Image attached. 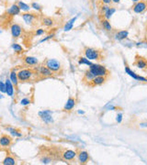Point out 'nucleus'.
<instances>
[{"label":"nucleus","instance_id":"obj_1","mask_svg":"<svg viewBox=\"0 0 147 165\" xmlns=\"http://www.w3.org/2000/svg\"><path fill=\"white\" fill-rule=\"evenodd\" d=\"M39 76L36 70L32 68H24L18 71V77L20 83L30 82L35 80Z\"/></svg>","mask_w":147,"mask_h":165},{"label":"nucleus","instance_id":"obj_2","mask_svg":"<svg viewBox=\"0 0 147 165\" xmlns=\"http://www.w3.org/2000/svg\"><path fill=\"white\" fill-rule=\"evenodd\" d=\"M84 55H85V57L87 58L89 61H101V60H103L101 51L96 50V49H94V48L86 47L84 50Z\"/></svg>","mask_w":147,"mask_h":165},{"label":"nucleus","instance_id":"obj_3","mask_svg":"<svg viewBox=\"0 0 147 165\" xmlns=\"http://www.w3.org/2000/svg\"><path fill=\"white\" fill-rule=\"evenodd\" d=\"M89 71L94 74V76H106V77H108L110 74L109 70L105 66L99 64H92L89 66Z\"/></svg>","mask_w":147,"mask_h":165},{"label":"nucleus","instance_id":"obj_4","mask_svg":"<svg viewBox=\"0 0 147 165\" xmlns=\"http://www.w3.org/2000/svg\"><path fill=\"white\" fill-rule=\"evenodd\" d=\"M44 65L47 66L54 74H59L62 72V64L56 59H47Z\"/></svg>","mask_w":147,"mask_h":165},{"label":"nucleus","instance_id":"obj_5","mask_svg":"<svg viewBox=\"0 0 147 165\" xmlns=\"http://www.w3.org/2000/svg\"><path fill=\"white\" fill-rule=\"evenodd\" d=\"M38 116L40 117V119H41V121L46 124V125H50L52 123H54V117H53V112L51 110H41L38 113Z\"/></svg>","mask_w":147,"mask_h":165},{"label":"nucleus","instance_id":"obj_6","mask_svg":"<svg viewBox=\"0 0 147 165\" xmlns=\"http://www.w3.org/2000/svg\"><path fill=\"white\" fill-rule=\"evenodd\" d=\"M21 16H22V19L24 20V22L30 26L34 25L38 19V15L36 13H31V12H25Z\"/></svg>","mask_w":147,"mask_h":165},{"label":"nucleus","instance_id":"obj_7","mask_svg":"<svg viewBox=\"0 0 147 165\" xmlns=\"http://www.w3.org/2000/svg\"><path fill=\"white\" fill-rule=\"evenodd\" d=\"M36 71H37L39 76H40V77H42V78L53 77L54 74L50 69H49V68H48L47 66H45V65H40V66H39V67L36 69Z\"/></svg>","mask_w":147,"mask_h":165},{"label":"nucleus","instance_id":"obj_8","mask_svg":"<svg viewBox=\"0 0 147 165\" xmlns=\"http://www.w3.org/2000/svg\"><path fill=\"white\" fill-rule=\"evenodd\" d=\"M22 32H23V29L22 27L18 24V23H13L11 26H10V33H11V36L14 38V39H19L21 37L22 35Z\"/></svg>","mask_w":147,"mask_h":165},{"label":"nucleus","instance_id":"obj_9","mask_svg":"<svg viewBox=\"0 0 147 165\" xmlns=\"http://www.w3.org/2000/svg\"><path fill=\"white\" fill-rule=\"evenodd\" d=\"M133 64L140 70H147V60L142 56H139V55L135 56V61Z\"/></svg>","mask_w":147,"mask_h":165},{"label":"nucleus","instance_id":"obj_10","mask_svg":"<svg viewBox=\"0 0 147 165\" xmlns=\"http://www.w3.org/2000/svg\"><path fill=\"white\" fill-rule=\"evenodd\" d=\"M75 105H76V99H75V97H73V96H70V97L67 99L65 105H64L63 111H64V112H71L72 110L75 108Z\"/></svg>","mask_w":147,"mask_h":165},{"label":"nucleus","instance_id":"obj_11","mask_svg":"<svg viewBox=\"0 0 147 165\" xmlns=\"http://www.w3.org/2000/svg\"><path fill=\"white\" fill-rule=\"evenodd\" d=\"M125 73H126L128 75H130L131 78H133L134 80H136V81L142 82V83H147V78H145V77H143V76H141V75L135 74L132 70L130 69L129 66H125Z\"/></svg>","mask_w":147,"mask_h":165},{"label":"nucleus","instance_id":"obj_12","mask_svg":"<svg viewBox=\"0 0 147 165\" xmlns=\"http://www.w3.org/2000/svg\"><path fill=\"white\" fill-rule=\"evenodd\" d=\"M77 156V152L75 150H65L63 153H62V157L65 160L67 161H71L74 160Z\"/></svg>","mask_w":147,"mask_h":165},{"label":"nucleus","instance_id":"obj_13","mask_svg":"<svg viewBox=\"0 0 147 165\" xmlns=\"http://www.w3.org/2000/svg\"><path fill=\"white\" fill-rule=\"evenodd\" d=\"M147 9V3L144 2V1H139V2H136V4L132 7V10L134 13H137V14H140V13H142L146 10Z\"/></svg>","mask_w":147,"mask_h":165},{"label":"nucleus","instance_id":"obj_14","mask_svg":"<svg viewBox=\"0 0 147 165\" xmlns=\"http://www.w3.org/2000/svg\"><path fill=\"white\" fill-rule=\"evenodd\" d=\"M77 161L80 163V164H86L88 162L89 160V154L87 151L86 150H80L78 153H77Z\"/></svg>","mask_w":147,"mask_h":165},{"label":"nucleus","instance_id":"obj_15","mask_svg":"<svg viewBox=\"0 0 147 165\" xmlns=\"http://www.w3.org/2000/svg\"><path fill=\"white\" fill-rule=\"evenodd\" d=\"M13 142V139L9 135H2L0 137V146L2 148H9Z\"/></svg>","mask_w":147,"mask_h":165},{"label":"nucleus","instance_id":"obj_16","mask_svg":"<svg viewBox=\"0 0 147 165\" xmlns=\"http://www.w3.org/2000/svg\"><path fill=\"white\" fill-rule=\"evenodd\" d=\"M21 12L20 9L19 8L18 4H12L10 7H9V9H7V15L9 17H15L19 15Z\"/></svg>","mask_w":147,"mask_h":165},{"label":"nucleus","instance_id":"obj_17","mask_svg":"<svg viewBox=\"0 0 147 165\" xmlns=\"http://www.w3.org/2000/svg\"><path fill=\"white\" fill-rule=\"evenodd\" d=\"M5 83H6V94H7V95L9 96V97H13L14 94H15V86H14V84H12V82L10 81L9 78H7Z\"/></svg>","mask_w":147,"mask_h":165},{"label":"nucleus","instance_id":"obj_18","mask_svg":"<svg viewBox=\"0 0 147 165\" xmlns=\"http://www.w3.org/2000/svg\"><path fill=\"white\" fill-rule=\"evenodd\" d=\"M23 63L24 64L28 65V66H30V67H33V66H36L39 64V60L38 58L34 57V56H24L23 57Z\"/></svg>","mask_w":147,"mask_h":165},{"label":"nucleus","instance_id":"obj_19","mask_svg":"<svg viewBox=\"0 0 147 165\" xmlns=\"http://www.w3.org/2000/svg\"><path fill=\"white\" fill-rule=\"evenodd\" d=\"M106 81H107V77L106 76H95L88 85H90V86L102 85L103 84L106 83Z\"/></svg>","mask_w":147,"mask_h":165},{"label":"nucleus","instance_id":"obj_20","mask_svg":"<svg viewBox=\"0 0 147 165\" xmlns=\"http://www.w3.org/2000/svg\"><path fill=\"white\" fill-rule=\"evenodd\" d=\"M40 24L46 28H53L54 26V20L52 18L49 17H44L40 20Z\"/></svg>","mask_w":147,"mask_h":165},{"label":"nucleus","instance_id":"obj_21","mask_svg":"<svg viewBox=\"0 0 147 165\" xmlns=\"http://www.w3.org/2000/svg\"><path fill=\"white\" fill-rule=\"evenodd\" d=\"M9 79L10 81L12 82V84H14L15 87H18L19 86V77H18V72L13 69L10 74H9Z\"/></svg>","mask_w":147,"mask_h":165},{"label":"nucleus","instance_id":"obj_22","mask_svg":"<svg viewBox=\"0 0 147 165\" xmlns=\"http://www.w3.org/2000/svg\"><path fill=\"white\" fill-rule=\"evenodd\" d=\"M76 19H77V17H75V18L71 19L70 20H68V21L66 22V24L65 25V27H64V31H65V32L70 31V30L74 28V25H75Z\"/></svg>","mask_w":147,"mask_h":165},{"label":"nucleus","instance_id":"obj_23","mask_svg":"<svg viewBox=\"0 0 147 165\" xmlns=\"http://www.w3.org/2000/svg\"><path fill=\"white\" fill-rule=\"evenodd\" d=\"M128 35H129L128 30H121V31L116 32L114 37H115L116 40H123L127 39Z\"/></svg>","mask_w":147,"mask_h":165},{"label":"nucleus","instance_id":"obj_24","mask_svg":"<svg viewBox=\"0 0 147 165\" xmlns=\"http://www.w3.org/2000/svg\"><path fill=\"white\" fill-rule=\"evenodd\" d=\"M6 130L8 132H9V134L15 138H20L22 136V133L20 132L19 129H15V128H10V127H7L6 128Z\"/></svg>","mask_w":147,"mask_h":165},{"label":"nucleus","instance_id":"obj_25","mask_svg":"<svg viewBox=\"0 0 147 165\" xmlns=\"http://www.w3.org/2000/svg\"><path fill=\"white\" fill-rule=\"evenodd\" d=\"M2 164L4 165H15L16 164V159L11 155H7L5 159L2 161Z\"/></svg>","mask_w":147,"mask_h":165},{"label":"nucleus","instance_id":"obj_26","mask_svg":"<svg viewBox=\"0 0 147 165\" xmlns=\"http://www.w3.org/2000/svg\"><path fill=\"white\" fill-rule=\"evenodd\" d=\"M11 49H12L13 51H14L15 53H17V54H22V53L25 51L24 48H23L20 44H19V43H13V44L11 45Z\"/></svg>","mask_w":147,"mask_h":165},{"label":"nucleus","instance_id":"obj_27","mask_svg":"<svg viewBox=\"0 0 147 165\" xmlns=\"http://www.w3.org/2000/svg\"><path fill=\"white\" fill-rule=\"evenodd\" d=\"M95 76H94V74L89 71V70H87L85 74H84V77H83V81L84 82H86L87 83V84H90V82L93 80V78H94Z\"/></svg>","mask_w":147,"mask_h":165},{"label":"nucleus","instance_id":"obj_28","mask_svg":"<svg viewBox=\"0 0 147 165\" xmlns=\"http://www.w3.org/2000/svg\"><path fill=\"white\" fill-rule=\"evenodd\" d=\"M18 6H19V8L20 9V10L21 11H24V12H30V6H29L28 4H26L25 2H23V1H19L18 2Z\"/></svg>","mask_w":147,"mask_h":165},{"label":"nucleus","instance_id":"obj_29","mask_svg":"<svg viewBox=\"0 0 147 165\" xmlns=\"http://www.w3.org/2000/svg\"><path fill=\"white\" fill-rule=\"evenodd\" d=\"M101 25L103 27L104 29H106L107 31H111L112 30V26L110 25V22L109 21V19H102L101 20Z\"/></svg>","mask_w":147,"mask_h":165},{"label":"nucleus","instance_id":"obj_30","mask_svg":"<svg viewBox=\"0 0 147 165\" xmlns=\"http://www.w3.org/2000/svg\"><path fill=\"white\" fill-rule=\"evenodd\" d=\"M116 12V9L115 8H109V9L104 13V18L106 19H110V17Z\"/></svg>","mask_w":147,"mask_h":165},{"label":"nucleus","instance_id":"obj_31","mask_svg":"<svg viewBox=\"0 0 147 165\" xmlns=\"http://www.w3.org/2000/svg\"><path fill=\"white\" fill-rule=\"evenodd\" d=\"M78 64H86L87 66H90L92 64V63H91V61H89L86 57H79L78 58Z\"/></svg>","mask_w":147,"mask_h":165},{"label":"nucleus","instance_id":"obj_32","mask_svg":"<svg viewBox=\"0 0 147 165\" xmlns=\"http://www.w3.org/2000/svg\"><path fill=\"white\" fill-rule=\"evenodd\" d=\"M40 160V162H41L42 164H49V163L52 162L53 160H52L51 157H49V156H42Z\"/></svg>","mask_w":147,"mask_h":165},{"label":"nucleus","instance_id":"obj_33","mask_svg":"<svg viewBox=\"0 0 147 165\" xmlns=\"http://www.w3.org/2000/svg\"><path fill=\"white\" fill-rule=\"evenodd\" d=\"M30 8L33 9L35 11H38V12H40V11L42 10V7H41L40 4H38L37 2H32L31 5H30Z\"/></svg>","mask_w":147,"mask_h":165},{"label":"nucleus","instance_id":"obj_34","mask_svg":"<svg viewBox=\"0 0 147 165\" xmlns=\"http://www.w3.org/2000/svg\"><path fill=\"white\" fill-rule=\"evenodd\" d=\"M30 103H31V100H30V98H29V97H24V98H22V99L20 100V102H19V104H20L22 106H27V105H30Z\"/></svg>","mask_w":147,"mask_h":165},{"label":"nucleus","instance_id":"obj_35","mask_svg":"<svg viewBox=\"0 0 147 165\" xmlns=\"http://www.w3.org/2000/svg\"><path fill=\"white\" fill-rule=\"evenodd\" d=\"M54 36H55V34L54 33H52V34H49V35H47L45 38H43V39H41L40 41H39V43H42V42H45V41H48L49 40H51V39H53V38H54Z\"/></svg>","mask_w":147,"mask_h":165},{"label":"nucleus","instance_id":"obj_36","mask_svg":"<svg viewBox=\"0 0 147 165\" xmlns=\"http://www.w3.org/2000/svg\"><path fill=\"white\" fill-rule=\"evenodd\" d=\"M0 92L2 94H6V83L0 81Z\"/></svg>","mask_w":147,"mask_h":165},{"label":"nucleus","instance_id":"obj_37","mask_svg":"<svg viewBox=\"0 0 147 165\" xmlns=\"http://www.w3.org/2000/svg\"><path fill=\"white\" fill-rule=\"evenodd\" d=\"M45 33V30L43 29H37L35 31V35L36 36H42Z\"/></svg>","mask_w":147,"mask_h":165},{"label":"nucleus","instance_id":"obj_38","mask_svg":"<svg viewBox=\"0 0 147 165\" xmlns=\"http://www.w3.org/2000/svg\"><path fill=\"white\" fill-rule=\"evenodd\" d=\"M116 120H117L118 123H121V121H122V114H121V113H119V114L117 115Z\"/></svg>","mask_w":147,"mask_h":165},{"label":"nucleus","instance_id":"obj_39","mask_svg":"<svg viewBox=\"0 0 147 165\" xmlns=\"http://www.w3.org/2000/svg\"><path fill=\"white\" fill-rule=\"evenodd\" d=\"M109 8H110V7H109V6H107V5H106V6H103V7H101V12L104 14V13H105V12H106V11L109 9Z\"/></svg>","mask_w":147,"mask_h":165},{"label":"nucleus","instance_id":"obj_40","mask_svg":"<svg viewBox=\"0 0 147 165\" xmlns=\"http://www.w3.org/2000/svg\"><path fill=\"white\" fill-rule=\"evenodd\" d=\"M101 1L103 2V4H105V5H110V3H112V1H111V0H101Z\"/></svg>","mask_w":147,"mask_h":165},{"label":"nucleus","instance_id":"obj_41","mask_svg":"<svg viewBox=\"0 0 147 165\" xmlns=\"http://www.w3.org/2000/svg\"><path fill=\"white\" fill-rule=\"evenodd\" d=\"M111 1L114 3V4H119L120 3V1H121V0H111Z\"/></svg>","mask_w":147,"mask_h":165},{"label":"nucleus","instance_id":"obj_42","mask_svg":"<svg viewBox=\"0 0 147 165\" xmlns=\"http://www.w3.org/2000/svg\"><path fill=\"white\" fill-rule=\"evenodd\" d=\"M140 127H144V128H146V127H147V124H146V123H142V124H140Z\"/></svg>","mask_w":147,"mask_h":165},{"label":"nucleus","instance_id":"obj_43","mask_svg":"<svg viewBox=\"0 0 147 165\" xmlns=\"http://www.w3.org/2000/svg\"><path fill=\"white\" fill-rule=\"evenodd\" d=\"M109 109H110V110H114V109H116V107H115V106H113V105H110V106H109Z\"/></svg>","mask_w":147,"mask_h":165},{"label":"nucleus","instance_id":"obj_44","mask_svg":"<svg viewBox=\"0 0 147 165\" xmlns=\"http://www.w3.org/2000/svg\"><path fill=\"white\" fill-rule=\"evenodd\" d=\"M4 98V95H2V93L1 92H0V99H3Z\"/></svg>","mask_w":147,"mask_h":165},{"label":"nucleus","instance_id":"obj_45","mask_svg":"<svg viewBox=\"0 0 147 165\" xmlns=\"http://www.w3.org/2000/svg\"><path fill=\"white\" fill-rule=\"evenodd\" d=\"M78 114H85V111H78Z\"/></svg>","mask_w":147,"mask_h":165},{"label":"nucleus","instance_id":"obj_46","mask_svg":"<svg viewBox=\"0 0 147 165\" xmlns=\"http://www.w3.org/2000/svg\"><path fill=\"white\" fill-rule=\"evenodd\" d=\"M131 1H133V2H139V1H141V0H131Z\"/></svg>","mask_w":147,"mask_h":165}]
</instances>
